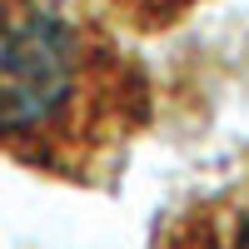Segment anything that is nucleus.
I'll return each mask as SVG.
<instances>
[{
	"mask_svg": "<svg viewBox=\"0 0 249 249\" xmlns=\"http://www.w3.org/2000/svg\"><path fill=\"white\" fill-rule=\"evenodd\" d=\"M160 120L144 55L80 0H0V160L75 190H115Z\"/></svg>",
	"mask_w": 249,
	"mask_h": 249,
	"instance_id": "obj_1",
	"label": "nucleus"
},
{
	"mask_svg": "<svg viewBox=\"0 0 249 249\" xmlns=\"http://www.w3.org/2000/svg\"><path fill=\"white\" fill-rule=\"evenodd\" d=\"M144 249H249V144L184 184L155 214Z\"/></svg>",
	"mask_w": 249,
	"mask_h": 249,
	"instance_id": "obj_2",
	"label": "nucleus"
},
{
	"mask_svg": "<svg viewBox=\"0 0 249 249\" xmlns=\"http://www.w3.org/2000/svg\"><path fill=\"white\" fill-rule=\"evenodd\" d=\"M80 5L100 15L110 30H120L124 40H155V35L179 30L210 0H80Z\"/></svg>",
	"mask_w": 249,
	"mask_h": 249,
	"instance_id": "obj_3",
	"label": "nucleus"
}]
</instances>
